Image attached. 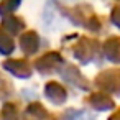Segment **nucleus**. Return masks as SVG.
<instances>
[{"label":"nucleus","instance_id":"obj_3","mask_svg":"<svg viewBox=\"0 0 120 120\" xmlns=\"http://www.w3.org/2000/svg\"><path fill=\"white\" fill-rule=\"evenodd\" d=\"M12 49H13V41L10 40L8 35H5V31L0 30V51L4 54H8Z\"/></svg>","mask_w":120,"mask_h":120},{"label":"nucleus","instance_id":"obj_4","mask_svg":"<svg viewBox=\"0 0 120 120\" xmlns=\"http://www.w3.org/2000/svg\"><path fill=\"white\" fill-rule=\"evenodd\" d=\"M113 20H115V23H118V25H120V8H118V10H115V13H113Z\"/></svg>","mask_w":120,"mask_h":120},{"label":"nucleus","instance_id":"obj_5","mask_svg":"<svg viewBox=\"0 0 120 120\" xmlns=\"http://www.w3.org/2000/svg\"><path fill=\"white\" fill-rule=\"evenodd\" d=\"M110 120H120V113H118V115H113Z\"/></svg>","mask_w":120,"mask_h":120},{"label":"nucleus","instance_id":"obj_1","mask_svg":"<svg viewBox=\"0 0 120 120\" xmlns=\"http://www.w3.org/2000/svg\"><path fill=\"white\" fill-rule=\"evenodd\" d=\"M22 46H23L25 51L33 53V51L38 48V38H36V35H35V33H28L26 36H23V40H22Z\"/></svg>","mask_w":120,"mask_h":120},{"label":"nucleus","instance_id":"obj_2","mask_svg":"<svg viewBox=\"0 0 120 120\" xmlns=\"http://www.w3.org/2000/svg\"><path fill=\"white\" fill-rule=\"evenodd\" d=\"M5 66H7V69H10L12 72H15V74H18V76H30V69H28L26 64H23L22 61L7 63Z\"/></svg>","mask_w":120,"mask_h":120}]
</instances>
